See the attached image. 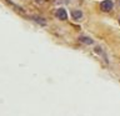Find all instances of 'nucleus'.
Returning <instances> with one entry per match:
<instances>
[{
  "mask_svg": "<svg viewBox=\"0 0 120 116\" xmlns=\"http://www.w3.org/2000/svg\"><path fill=\"white\" fill-rule=\"evenodd\" d=\"M101 10L103 11H110L111 7H112V3L111 0H104L103 3H101Z\"/></svg>",
  "mask_w": 120,
  "mask_h": 116,
  "instance_id": "nucleus-1",
  "label": "nucleus"
},
{
  "mask_svg": "<svg viewBox=\"0 0 120 116\" xmlns=\"http://www.w3.org/2000/svg\"><path fill=\"white\" fill-rule=\"evenodd\" d=\"M56 18L60 19V20H66V18H68V14H66V11L65 9H63V7H60V9L56 10Z\"/></svg>",
  "mask_w": 120,
  "mask_h": 116,
  "instance_id": "nucleus-2",
  "label": "nucleus"
},
{
  "mask_svg": "<svg viewBox=\"0 0 120 116\" xmlns=\"http://www.w3.org/2000/svg\"><path fill=\"white\" fill-rule=\"evenodd\" d=\"M71 15H73L74 19H80L81 18V10H73L71 11Z\"/></svg>",
  "mask_w": 120,
  "mask_h": 116,
  "instance_id": "nucleus-3",
  "label": "nucleus"
},
{
  "mask_svg": "<svg viewBox=\"0 0 120 116\" xmlns=\"http://www.w3.org/2000/svg\"><path fill=\"white\" fill-rule=\"evenodd\" d=\"M80 41H82L85 44H93V40L89 39V37H80Z\"/></svg>",
  "mask_w": 120,
  "mask_h": 116,
  "instance_id": "nucleus-4",
  "label": "nucleus"
},
{
  "mask_svg": "<svg viewBox=\"0 0 120 116\" xmlns=\"http://www.w3.org/2000/svg\"><path fill=\"white\" fill-rule=\"evenodd\" d=\"M38 3H43V1H45V0H36Z\"/></svg>",
  "mask_w": 120,
  "mask_h": 116,
  "instance_id": "nucleus-5",
  "label": "nucleus"
}]
</instances>
